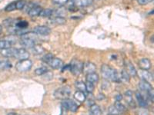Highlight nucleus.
<instances>
[{"label": "nucleus", "instance_id": "nucleus-1", "mask_svg": "<svg viewBox=\"0 0 154 115\" xmlns=\"http://www.w3.org/2000/svg\"><path fill=\"white\" fill-rule=\"evenodd\" d=\"M101 74L104 79L111 80L112 81L117 82V83L121 81L120 75H119L117 71L114 69V68H111L109 65H107L106 64L102 65Z\"/></svg>", "mask_w": 154, "mask_h": 115}, {"label": "nucleus", "instance_id": "nucleus-2", "mask_svg": "<svg viewBox=\"0 0 154 115\" xmlns=\"http://www.w3.org/2000/svg\"><path fill=\"white\" fill-rule=\"evenodd\" d=\"M35 40H36V34L27 32L23 34L20 39V43L25 49H33L35 46Z\"/></svg>", "mask_w": 154, "mask_h": 115}, {"label": "nucleus", "instance_id": "nucleus-3", "mask_svg": "<svg viewBox=\"0 0 154 115\" xmlns=\"http://www.w3.org/2000/svg\"><path fill=\"white\" fill-rule=\"evenodd\" d=\"M71 92H72V91L69 86H64V87H61L60 88L56 89L54 92V97L57 99L63 101V100L69 98Z\"/></svg>", "mask_w": 154, "mask_h": 115}, {"label": "nucleus", "instance_id": "nucleus-4", "mask_svg": "<svg viewBox=\"0 0 154 115\" xmlns=\"http://www.w3.org/2000/svg\"><path fill=\"white\" fill-rule=\"evenodd\" d=\"M83 62H82L79 60L77 59H73L71 62V64L69 65L70 66V72H72V74L75 76H78L79 75H80L82 72V70H83Z\"/></svg>", "mask_w": 154, "mask_h": 115}, {"label": "nucleus", "instance_id": "nucleus-5", "mask_svg": "<svg viewBox=\"0 0 154 115\" xmlns=\"http://www.w3.org/2000/svg\"><path fill=\"white\" fill-rule=\"evenodd\" d=\"M32 66V62L29 59L19 60L16 64V69L19 72H28Z\"/></svg>", "mask_w": 154, "mask_h": 115}, {"label": "nucleus", "instance_id": "nucleus-6", "mask_svg": "<svg viewBox=\"0 0 154 115\" xmlns=\"http://www.w3.org/2000/svg\"><path fill=\"white\" fill-rule=\"evenodd\" d=\"M62 105H63V107L65 109L72 112H75L78 110V108H79L78 105L75 103V101L69 99V98L68 99L63 100V102H62Z\"/></svg>", "mask_w": 154, "mask_h": 115}, {"label": "nucleus", "instance_id": "nucleus-7", "mask_svg": "<svg viewBox=\"0 0 154 115\" xmlns=\"http://www.w3.org/2000/svg\"><path fill=\"white\" fill-rule=\"evenodd\" d=\"M135 95H136V98H137V101L140 108H146L147 106H148V101H149V99L147 98H145L142 94V93L140 92V91H137V92L135 93Z\"/></svg>", "mask_w": 154, "mask_h": 115}, {"label": "nucleus", "instance_id": "nucleus-8", "mask_svg": "<svg viewBox=\"0 0 154 115\" xmlns=\"http://www.w3.org/2000/svg\"><path fill=\"white\" fill-rule=\"evenodd\" d=\"M46 64H48L53 69H60L63 66V61L60 58H55L54 56L52 58H50Z\"/></svg>", "mask_w": 154, "mask_h": 115}, {"label": "nucleus", "instance_id": "nucleus-9", "mask_svg": "<svg viewBox=\"0 0 154 115\" xmlns=\"http://www.w3.org/2000/svg\"><path fill=\"white\" fill-rule=\"evenodd\" d=\"M15 58L19 60L29 59V52L26 50V49H16Z\"/></svg>", "mask_w": 154, "mask_h": 115}, {"label": "nucleus", "instance_id": "nucleus-10", "mask_svg": "<svg viewBox=\"0 0 154 115\" xmlns=\"http://www.w3.org/2000/svg\"><path fill=\"white\" fill-rule=\"evenodd\" d=\"M33 32L36 35H48L50 34L51 29L47 26L41 25V26H36L33 29Z\"/></svg>", "mask_w": 154, "mask_h": 115}, {"label": "nucleus", "instance_id": "nucleus-11", "mask_svg": "<svg viewBox=\"0 0 154 115\" xmlns=\"http://www.w3.org/2000/svg\"><path fill=\"white\" fill-rule=\"evenodd\" d=\"M125 67H126V71L129 73V75H130V76H133V77L137 76V70H136V68H135L134 65H133L130 61H126V62H125Z\"/></svg>", "mask_w": 154, "mask_h": 115}, {"label": "nucleus", "instance_id": "nucleus-12", "mask_svg": "<svg viewBox=\"0 0 154 115\" xmlns=\"http://www.w3.org/2000/svg\"><path fill=\"white\" fill-rule=\"evenodd\" d=\"M96 65L92 62H86L85 63L84 65H83V70L82 72L86 73V75L90 73H93V72H96Z\"/></svg>", "mask_w": 154, "mask_h": 115}, {"label": "nucleus", "instance_id": "nucleus-13", "mask_svg": "<svg viewBox=\"0 0 154 115\" xmlns=\"http://www.w3.org/2000/svg\"><path fill=\"white\" fill-rule=\"evenodd\" d=\"M139 87L141 91L147 93L152 87L149 81H146L142 79V81H140V84H139Z\"/></svg>", "mask_w": 154, "mask_h": 115}, {"label": "nucleus", "instance_id": "nucleus-14", "mask_svg": "<svg viewBox=\"0 0 154 115\" xmlns=\"http://www.w3.org/2000/svg\"><path fill=\"white\" fill-rule=\"evenodd\" d=\"M125 98H126V101L127 102V104L130 105L131 108H136V103H135V101L133 100V92L131 91H127L125 93Z\"/></svg>", "mask_w": 154, "mask_h": 115}, {"label": "nucleus", "instance_id": "nucleus-15", "mask_svg": "<svg viewBox=\"0 0 154 115\" xmlns=\"http://www.w3.org/2000/svg\"><path fill=\"white\" fill-rule=\"evenodd\" d=\"M139 66L142 70H148L151 68V61L148 58H142L139 61Z\"/></svg>", "mask_w": 154, "mask_h": 115}, {"label": "nucleus", "instance_id": "nucleus-16", "mask_svg": "<svg viewBox=\"0 0 154 115\" xmlns=\"http://www.w3.org/2000/svg\"><path fill=\"white\" fill-rule=\"evenodd\" d=\"M16 49H13V48H9V49H5L2 50L1 54L3 55L4 57L6 58H15L16 55Z\"/></svg>", "mask_w": 154, "mask_h": 115}, {"label": "nucleus", "instance_id": "nucleus-17", "mask_svg": "<svg viewBox=\"0 0 154 115\" xmlns=\"http://www.w3.org/2000/svg\"><path fill=\"white\" fill-rule=\"evenodd\" d=\"M140 77L142 78L143 80H145L146 81H153V76L152 75V74L149 72V71H146V70H142L141 72H140Z\"/></svg>", "mask_w": 154, "mask_h": 115}, {"label": "nucleus", "instance_id": "nucleus-18", "mask_svg": "<svg viewBox=\"0 0 154 115\" xmlns=\"http://www.w3.org/2000/svg\"><path fill=\"white\" fill-rule=\"evenodd\" d=\"M42 8L40 6H38V5H34L33 7H32L31 9L29 10L28 14L29 16H31V17H35V16H39L41 11H42Z\"/></svg>", "mask_w": 154, "mask_h": 115}, {"label": "nucleus", "instance_id": "nucleus-19", "mask_svg": "<svg viewBox=\"0 0 154 115\" xmlns=\"http://www.w3.org/2000/svg\"><path fill=\"white\" fill-rule=\"evenodd\" d=\"M86 81L91 82L93 84H96L97 82L99 81V75L96 73V72H93V73H90L86 75Z\"/></svg>", "mask_w": 154, "mask_h": 115}, {"label": "nucleus", "instance_id": "nucleus-20", "mask_svg": "<svg viewBox=\"0 0 154 115\" xmlns=\"http://www.w3.org/2000/svg\"><path fill=\"white\" fill-rule=\"evenodd\" d=\"M93 2V0H73V3L75 6L86 7Z\"/></svg>", "mask_w": 154, "mask_h": 115}, {"label": "nucleus", "instance_id": "nucleus-21", "mask_svg": "<svg viewBox=\"0 0 154 115\" xmlns=\"http://www.w3.org/2000/svg\"><path fill=\"white\" fill-rule=\"evenodd\" d=\"M89 113H90V115H101L102 111L100 106L96 104H93L89 108Z\"/></svg>", "mask_w": 154, "mask_h": 115}, {"label": "nucleus", "instance_id": "nucleus-22", "mask_svg": "<svg viewBox=\"0 0 154 115\" xmlns=\"http://www.w3.org/2000/svg\"><path fill=\"white\" fill-rule=\"evenodd\" d=\"M74 98L79 102H84L85 101H86V95L83 91H77L74 94Z\"/></svg>", "mask_w": 154, "mask_h": 115}, {"label": "nucleus", "instance_id": "nucleus-23", "mask_svg": "<svg viewBox=\"0 0 154 115\" xmlns=\"http://www.w3.org/2000/svg\"><path fill=\"white\" fill-rule=\"evenodd\" d=\"M10 61L8 60H0V70H7L11 68Z\"/></svg>", "mask_w": 154, "mask_h": 115}, {"label": "nucleus", "instance_id": "nucleus-24", "mask_svg": "<svg viewBox=\"0 0 154 115\" xmlns=\"http://www.w3.org/2000/svg\"><path fill=\"white\" fill-rule=\"evenodd\" d=\"M120 79L121 81L123 82H130V75H129L126 70H123L120 73Z\"/></svg>", "mask_w": 154, "mask_h": 115}, {"label": "nucleus", "instance_id": "nucleus-25", "mask_svg": "<svg viewBox=\"0 0 154 115\" xmlns=\"http://www.w3.org/2000/svg\"><path fill=\"white\" fill-rule=\"evenodd\" d=\"M16 27L15 28H18V29L21 30V29H25V28H26L29 25V23L27 22L26 21H25V20H22V21H19L16 23Z\"/></svg>", "mask_w": 154, "mask_h": 115}, {"label": "nucleus", "instance_id": "nucleus-26", "mask_svg": "<svg viewBox=\"0 0 154 115\" xmlns=\"http://www.w3.org/2000/svg\"><path fill=\"white\" fill-rule=\"evenodd\" d=\"M53 11L52 10V9H42L39 16L44 18H48L53 16Z\"/></svg>", "mask_w": 154, "mask_h": 115}, {"label": "nucleus", "instance_id": "nucleus-27", "mask_svg": "<svg viewBox=\"0 0 154 115\" xmlns=\"http://www.w3.org/2000/svg\"><path fill=\"white\" fill-rule=\"evenodd\" d=\"M12 43L11 42L7 40H1L0 41V50H3L5 49H9L11 48Z\"/></svg>", "mask_w": 154, "mask_h": 115}, {"label": "nucleus", "instance_id": "nucleus-28", "mask_svg": "<svg viewBox=\"0 0 154 115\" xmlns=\"http://www.w3.org/2000/svg\"><path fill=\"white\" fill-rule=\"evenodd\" d=\"M49 72L48 71V68L46 67H41V68H38L35 70V74L38 76H41V75H44L45 74H46Z\"/></svg>", "mask_w": 154, "mask_h": 115}, {"label": "nucleus", "instance_id": "nucleus-29", "mask_svg": "<svg viewBox=\"0 0 154 115\" xmlns=\"http://www.w3.org/2000/svg\"><path fill=\"white\" fill-rule=\"evenodd\" d=\"M52 22L56 25H63L66 23V19L60 16H56L52 19Z\"/></svg>", "mask_w": 154, "mask_h": 115}, {"label": "nucleus", "instance_id": "nucleus-30", "mask_svg": "<svg viewBox=\"0 0 154 115\" xmlns=\"http://www.w3.org/2000/svg\"><path fill=\"white\" fill-rule=\"evenodd\" d=\"M75 86L78 91H81L84 92L86 91V83H83L82 81H75Z\"/></svg>", "mask_w": 154, "mask_h": 115}, {"label": "nucleus", "instance_id": "nucleus-31", "mask_svg": "<svg viewBox=\"0 0 154 115\" xmlns=\"http://www.w3.org/2000/svg\"><path fill=\"white\" fill-rule=\"evenodd\" d=\"M94 88H95V86L94 84L91 83V82H89L87 81L86 83V91H87L89 94H92V93L94 91Z\"/></svg>", "mask_w": 154, "mask_h": 115}, {"label": "nucleus", "instance_id": "nucleus-32", "mask_svg": "<svg viewBox=\"0 0 154 115\" xmlns=\"http://www.w3.org/2000/svg\"><path fill=\"white\" fill-rule=\"evenodd\" d=\"M114 106L116 108V109H117V110L119 111L120 113L121 112H123L125 110H126V108H125V106L123 105V104L121 103L120 101H116L115 103H114Z\"/></svg>", "mask_w": 154, "mask_h": 115}, {"label": "nucleus", "instance_id": "nucleus-33", "mask_svg": "<svg viewBox=\"0 0 154 115\" xmlns=\"http://www.w3.org/2000/svg\"><path fill=\"white\" fill-rule=\"evenodd\" d=\"M109 114L112 115H119L120 112L116 109V108L114 105H112V106H110L109 108Z\"/></svg>", "mask_w": 154, "mask_h": 115}, {"label": "nucleus", "instance_id": "nucleus-34", "mask_svg": "<svg viewBox=\"0 0 154 115\" xmlns=\"http://www.w3.org/2000/svg\"><path fill=\"white\" fill-rule=\"evenodd\" d=\"M147 94V98L149 99V101H150L151 102L154 104V88L152 87V88L149 90L148 92L146 93Z\"/></svg>", "mask_w": 154, "mask_h": 115}, {"label": "nucleus", "instance_id": "nucleus-35", "mask_svg": "<svg viewBox=\"0 0 154 115\" xmlns=\"http://www.w3.org/2000/svg\"><path fill=\"white\" fill-rule=\"evenodd\" d=\"M16 9H23L26 6V2L24 0H19V1L16 2Z\"/></svg>", "mask_w": 154, "mask_h": 115}, {"label": "nucleus", "instance_id": "nucleus-36", "mask_svg": "<svg viewBox=\"0 0 154 115\" xmlns=\"http://www.w3.org/2000/svg\"><path fill=\"white\" fill-rule=\"evenodd\" d=\"M16 9V2H12V3L9 4V5L5 7V10L6 12H12V11H14Z\"/></svg>", "mask_w": 154, "mask_h": 115}, {"label": "nucleus", "instance_id": "nucleus-37", "mask_svg": "<svg viewBox=\"0 0 154 115\" xmlns=\"http://www.w3.org/2000/svg\"><path fill=\"white\" fill-rule=\"evenodd\" d=\"M53 1V3L55 4L56 5H65L67 2H68V0H52Z\"/></svg>", "mask_w": 154, "mask_h": 115}, {"label": "nucleus", "instance_id": "nucleus-38", "mask_svg": "<svg viewBox=\"0 0 154 115\" xmlns=\"http://www.w3.org/2000/svg\"><path fill=\"white\" fill-rule=\"evenodd\" d=\"M138 115H149V111L146 108H141V109L139 111Z\"/></svg>", "mask_w": 154, "mask_h": 115}, {"label": "nucleus", "instance_id": "nucleus-39", "mask_svg": "<svg viewBox=\"0 0 154 115\" xmlns=\"http://www.w3.org/2000/svg\"><path fill=\"white\" fill-rule=\"evenodd\" d=\"M53 57V55L52 54H47V55H46L42 57V61H44L45 63H47L48 61H49L50 58H52Z\"/></svg>", "mask_w": 154, "mask_h": 115}, {"label": "nucleus", "instance_id": "nucleus-40", "mask_svg": "<svg viewBox=\"0 0 154 115\" xmlns=\"http://www.w3.org/2000/svg\"><path fill=\"white\" fill-rule=\"evenodd\" d=\"M153 0H138V3L141 5H145L149 4V2H152Z\"/></svg>", "mask_w": 154, "mask_h": 115}, {"label": "nucleus", "instance_id": "nucleus-41", "mask_svg": "<svg viewBox=\"0 0 154 115\" xmlns=\"http://www.w3.org/2000/svg\"><path fill=\"white\" fill-rule=\"evenodd\" d=\"M122 99H123V96H122V94H117V95L116 96V101H121Z\"/></svg>", "mask_w": 154, "mask_h": 115}, {"label": "nucleus", "instance_id": "nucleus-42", "mask_svg": "<svg viewBox=\"0 0 154 115\" xmlns=\"http://www.w3.org/2000/svg\"><path fill=\"white\" fill-rule=\"evenodd\" d=\"M104 98H105V97H104L103 94H99V95H98V99L99 100H100V101H101V100L104 99Z\"/></svg>", "mask_w": 154, "mask_h": 115}, {"label": "nucleus", "instance_id": "nucleus-43", "mask_svg": "<svg viewBox=\"0 0 154 115\" xmlns=\"http://www.w3.org/2000/svg\"><path fill=\"white\" fill-rule=\"evenodd\" d=\"M8 115H19V114H16V113H9Z\"/></svg>", "mask_w": 154, "mask_h": 115}, {"label": "nucleus", "instance_id": "nucleus-44", "mask_svg": "<svg viewBox=\"0 0 154 115\" xmlns=\"http://www.w3.org/2000/svg\"><path fill=\"white\" fill-rule=\"evenodd\" d=\"M2 25H0V34H1V32H2Z\"/></svg>", "mask_w": 154, "mask_h": 115}, {"label": "nucleus", "instance_id": "nucleus-45", "mask_svg": "<svg viewBox=\"0 0 154 115\" xmlns=\"http://www.w3.org/2000/svg\"><path fill=\"white\" fill-rule=\"evenodd\" d=\"M108 115H112V114H109Z\"/></svg>", "mask_w": 154, "mask_h": 115}]
</instances>
